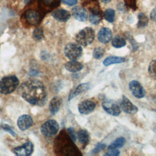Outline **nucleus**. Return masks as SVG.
<instances>
[{
	"label": "nucleus",
	"mask_w": 156,
	"mask_h": 156,
	"mask_svg": "<svg viewBox=\"0 0 156 156\" xmlns=\"http://www.w3.org/2000/svg\"><path fill=\"white\" fill-rule=\"evenodd\" d=\"M21 96L32 105L41 106L47 101V93L43 83L36 79L25 81L18 89Z\"/></svg>",
	"instance_id": "nucleus-1"
},
{
	"label": "nucleus",
	"mask_w": 156,
	"mask_h": 156,
	"mask_svg": "<svg viewBox=\"0 0 156 156\" xmlns=\"http://www.w3.org/2000/svg\"><path fill=\"white\" fill-rule=\"evenodd\" d=\"M74 141L68 133L62 131L55 138L54 141V150L56 154L64 156L80 155L79 149L74 143Z\"/></svg>",
	"instance_id": "nucleus-2"
},
{
	"label": "nucleus",
	"mask_w": 156,
	"mask_h": 156,
	"mask_svg": "<svg viewBox=\"0 0 156 156\" xmlns=\"http://www.w3.org/2000/svg\"><path fill=\"white\" fill-rule=\"evenodd\" d=\"M19 85V80L15 76L4 77L0 80V93L7 94L14 91Z\"/></svg>",
	"instance_id": "nucleus-3"
},
{
	"label": "nucleus",
	"mask_w": 156,
	"mask_h": 156,
	"mask_svg": "<svg viewBox=\"0 0 156 156\" xmlns=\"http://www.w3.org/2000/svg\"><path fill=\"white\" fill-rule=\"evenodd\" d=\"M94 31L90 27L82 29L76 36V41L81 46H87L91 44L94 39Z\"/></svg>",
	"instance_id": "nucleus-4"
},
{
	"label": "nucleus",
	"mask_w": 156,
	"mask_h": 156,
	"mask_svg": "<svg viewBox=\"0 0 156 156\" xmlns=\"http://www.w3.org/2000/svg\"><path fill=\"white\" fill-rule=\"evenodd\" d=\"M82 49L79 44L70 43L67 44L64 48L65 56L71 60H75L82 54Z\"/></svg>",
	"instance_id": "nucleus-5"
},
{
	"label": "nucleus",
	"mask_w": 156,
	"mask_h": 156,
	"mask_svg": "<svg viewBox=\"0 0 156 156\" xmlns=\"http://www.w3.org/2000/svg\"><path fill=\"white\" fill-rule=\"evenodd\" d=\"M40 130L43 135L48 137L52 136L58 131L59 124L54 119H49L43 124Z\"/></svg>",
	"instance_id": "nucleus-6"
},
{
	"label": "nucleus",
	"mask_w": 156,
	"mask_h": 156,
	"mask_svg": "<svg viewBox=\"0 0 156 156\" xmlns=\"http://www.w3.org/2000/svg\"><path fill=\"white\" fill-rule=\"evenodd\" d=\"M102 106L104 110L108 114L117 116L119 115L121 110L116 103L111 100L105 101L102 103Z\"/></svg>",
	"instance_id": "nucleus-7"
},
{
	"label": "nucleus",
	"mask_w": 156,
	"mask_h": 156,
	"mask_svg": "<svg viewBox=\"0 0 156 156\" xmlns=\"http://www.w3.org/2000/svg\"><path fill=\"white\" fill-rule=\"evenodd\" d=\"M129 89L132 94L136 98H142L145 96L143 86L136 80H132L129 83Z\"/></svg>",
	"instance_id": "nucleus-8"
},
{
	"label": "nucleus",
	"mask_w": 156,
	"mask_h": 156,
	"mask_svg": "<svg viewBox=\"0 0 156 156\" xmlns=\"http://www.w3.org/2000/svg\"><path fill=\"white\" fill-rule=\"evenodd\" d=\"M24 16L27 22L31 25L38 24L41 20V14L38 11L32 9L27 10Z\"/></svg>",
	"instance_id": "nucleus-9"
},
{
	"label": "nucleus",
	"mask_w": 156,
	"mask_h": 156,
	"mask_svg": "<svg viewBox=\"0 0 156 156\" xmlns=\"http://www.w3.org/2000/svg\"><path fill=\"white\" fill-rule=\"evenodd\" d=\"M34 149L33 144L31 142L28 141L22 146L17 147L13 149V152L19 156H27L30 155Z\"/></svg>",
	"instance_id": "nucleus-10"
},
{
	"label": "nucleus",
	"mask_w": 156,
	"mask_h": 156,
	"mask_svg": "<svg viewBox=\"0 0 156 156\" xmlns=\"http://www.w3.org/2000/svg\"><path fill=\"white\" fill-rule=\"evenodd\" d=\"M96 107V104L90 100H85L81 102L79 106V112L83 115H88L91 113Z\"/></svg>",
	"instance_id": "nucleus-11"
},
{
	"label": "nucleus",
	"mask_w": 156,
	"mask_h": 156,
	"mask_svg": "<svg viewBox=\"0 0 156 156\" xmlns=\"http://www.w3.org/2000/svg\"><path fill=\"white\" fill-rule=\"evenodd\" d=\"M122 110L127 113L135 114L138 112V108L136 106L133 105L130 100L125 96H122V99L120 104Z\"/></svg>",
	"instance_id": "nucleus-12"
},
{
	"label": "nucleus",
	"mask_w": 156,
	"mask_h": 156,
	"mask_svg": "<svg viewBox=\"0 0 156 156\" xmlns=\"http://www.w3.org/2000/svg\"><path fill=\"white\" fill-rule=\"evenodd\" d=\"M33 124L32 117L27 115H23L19 117L17 121V125L21 130H26Z\"/></svg>",
	"instance_id": "nucleus-13"
},
{
	"label": "nucleus",
	"mask_w": 156,
	"mask_h": 156,
	"mask_svg": "<svg viewBox=\"0 0 156 156\" xmlns=\"http://www.w3.org/2000/svg\"><path fill=\"white\" fill-rule=\"evenodd\" d=\"M98 39L102 43H107L112 39V32L107 27L101 28L98 33Z\"/></svg>",
	"instance_id": "nucleus-14"
},
{
	"label": "nucleus",
	"mask_w": 156,
	"mask_h": 156,
	"mask_svg": "<svg viewBox=\"0 0 156 156\" xmlns=\"http://www.w3.org/2000/svg\"><path fill=\"white\" fill-rule=\"evenodd\" d=\"M72 15L78 21H85L88 18L86 10L80 6H76L72 9Z\"/></svg>",
	"instance_id": "nucleus-15"
},
{
	"label": "nucleus",
	"mask_w": 156,
	"mask_h": 156,
	"mask_svg": "<svg viewBox=\"0 0 156 156\" xmlns=\"http://www.w3.org/2000/svg\"><path fill=\"white\" fill-rule=\"evenodd\" d=\"M52 16L57 21L60 22H65L69 20L71 15L68 11L63 9H60L54 11L52 13Z\"/></svg>",
	"instance_id": "nucleus-16"
},
{
	"label": "nucleus",
	"mask_w": 156,
	"mask_h": 156,
	"mask_svg": "<svg viewBox=\"0 0 156 156\" xmlns=\"http://www.w3.org/2000/svg\"><path fill=\"white\" fill-rule=\"evenodd\" d=\"M90 21L93 24H98L102 20V15L101 11L96 8H92L90 10Z\"/></svg>",
	"instance_id": "nucleus-17"
},
{
	"label": "nucleus",
	"mask_w": 156,
	"mask_h": 156,
	"mask_svg": "<svg viewBox=\"0 0 156 156\" xmlns=\"http://www.w3.org/2000/svg\"><path fill=\"white\" fill-rule=\"evenodd\" d=\"M65 67L66 69L69 72L76 73L80 71L83 68V65L81 63L77 62L76 60H72L65 63Z\"/></svg>",
	"instance_id": "nucleus-18"
},
{
	"label": "nucleus",
	"mask_w": 156,
	"mask_h": 156,
	"mask_svg": "<svg viewBox=\"0 0 156 156\" xmlns=\"http://www.w3.org/2000/svg\"><path fill=\"white\" fill-rule=\"evenodd\" d=\"M89 87H90V85H89V83H82V84L79 85L74 90H73L70 93V94L69 95L68 100L70 101L71 99L75 98L76 96H77L79 94H80L82 92L87 90L89 88Z\"/></svg>",
	"instance_id": "nucleus-19"
},
{
	"label": "nucleus",
	"mask_w": 156,
	"mask_h": 156,
	"mask_svg": "<svg viewBox=\"0 0 156 156\" xmlns=\"http://www.w3.org/2000/svg\"><path fill=\"white\" fill-rule=\"evenodd\" d=\"M61 104H62V101L59 97L55 96L52 98L49 105V108L51 114L55 115L57 113V112L58 111L60 107Z\"/></svg>",
	"instance_id": "nucleus-20"
},
{
	"label": "nucleus",
	"mask_w": 156,
	"mask_h": 156,
	"mask_svg": "<svg viewBox=\"0 0 156 156\" xmlns=\"http://www.w3.org/2000/svg\"><path fill=\"white\" fill-rule=\"evenodd\" d=\"M40 1L41 9L45 10H46V9L51 10L59 4V0H40Z\"/></svg>",
	"instance_id": "nucleus-21"
},
{
	"label": "nucleus",
	"mask_w": 156,
	"mask_h": 156,
	"mask_svg": "<svg viewBox=\"0 0 156 156\" xmlns=\"http://www.w3.org/2000/svg\"><path fill=\"white\" fill-rule=\"evenodd\" d=\"M126 60L124 57H117V56H111L106 58L103 64L105 66H109L112 64H116V63H120L124 62Z\"/></svg>",
	"instance_id": "nucleus-22"
},
{
	"label": "nucleus",
	"mask_w": 156,
	"mask_h": 156,
	"mask_svg": "<svg viewBox=\"0 0 156 156\" xmlns=\"http://www.w3.org/2000/svg\"><path fill=\"white\" fill-rule=\"evenodd\" d=\"M77 137L79 142L83 146H86L90 140L89 134L87 130H80L77 133Z\"/></svg>",
	"instance_id": "nucleus-23"
},
{
	"label": "nucleus",
	"mask_w": 156,
	"mask_h": 156,
	"mask_svg": "<svg viewBox=\"0 0 156 156\" xmlns=\"http://www.w3.org/2000/svg\"><path fill=\"white\" fill-rule=\"evenodd\" d=\"M126 44V40L119 36V35H116L115 36L112 41V45L116 48H120L122 47H124Z\"/></svg>",
	"instance_id": "nucleus-24"
},
{
	"label": "nucleus",
	"mask_w": 156,
	"mask_h": 156,
	"mask_svg": "<svg viewBox=\"0 0 156 156\" xmlns=\"http://www.w3.org/2000/svg\"><path fill=\"white\" fill-rule=\"evenodd\" d=\"M138 21L137 23V27L139 29H142L145 27L148 24V18L147 16L143 13H140L138 15Z\"/></svg>",
	"instance_id": "nucleus-25"
},
{
	"label": "nucleus",
	"mask_w": 156,
	"mask_h": 156,
	"mask_svg": "<svg viewBox=\"0 0 156 156\" xmlns=\"http://www.w3.org/2000/svg\"><path fill=\"white\" fill-rule=\"evenodd\" d=\"M125 143H126V139L124 137L118 138L108 146V149H113L120 148L124 145Z\"/></svg>",
	"instance_id": "nucleus-26"
},
{
	"label": "nucleus",
	"mask_w": 156,
	"mask_h": 156,
	"mask_svg": "<svg viewBox=\"0 0 156 156\" xmlns=\"http://www.w3.org/2000/svg\"><path fill=\"white\" fill-rule=\"evenodd\" d=\"M104 18L109 23H113L115 20V12L112 9H107L104 12Z\"/></svg>",
	"instance_id": "nucleus-27"
},
{
	"label": "nucleus",
	"mask_w": 156,
	"mask_h": 156,
	"mask_svg": "<svg viewBox=\"0 0 156 156\" xmlns=\"http://www.w3.org/2000/svg\"><path fill=\"white\" fill-rule=\"evenodd\" d=\"M148 73L151 77L156 78V60L150 62L148 67Z\"/></svg>",
	"instance_id": "nucleus-28"
},
{
	"label": "nucleus",
	"mask_w": 156,
	"mask_h": 156,
	"mask_svg": "<svg viewBox=\"0 0 156 156\" xmlns=\"http://www.w3.org/2000/svg\"><path fill=\"white\" fill-rule=\"evenodd\" d=\"M33 37L36 40H41L43 38V31L41 27H37L33 32Z\"/></svg>",
	"instance_id": "nucleus-29"
},
{
	"label": "nucleus",
	"mask_w": 156,
	"mask_h": 156,
	"mask_svg": "<svg viewBox=\"0 0 156 156\" xmlns=\"http://www.w3.org/2000/svg\"><path fill=\"white\" fill-rule=\"evenodd\" d=\"M104 54V49L102 48L98 47L94 49L93 52V55L96 59H100L102 58Z\"/></svg>",
	"instance_id": "nucleus-30"
},
{
	"label": "nucleus",
	"mask_w": 156,
	"mask_h": 156,
	"mask_svg": "<svg viewBox=\"0 0 156 156\" xmlns=\"http://www.w3.org/2000/svg\"><path fill=\"white\" fill-rule=\"evenodd\" d=\"M125 5L129 8L132 9L133 10H135L137 8L136 7V0H124Z\"/></svg>",
	"instance_id": "nucleus-31"
},
{
	"label": "nucleus",
	"mask_w": 156,
	"mask_h": 156,
	"mask_svg": "<svg viewBox=\"0 0 156 156\" xmlns=\"http://www.w3.org/2000/svg\"><path fill=\"white\" fill-rule=\"evenodd\" d=\"M119 151L116 149H110V151L105 154L107 156H118L119 155Z\"/></svg>",
	"instance_id": "nucleus-32"
},
{
	"label": "nucleus",
	"mask_w": 156,
	"mask_h": 156,
	"mask_svg": "<svg viewBox=\"0 0 156 156\" xmlns=\"http://www.w3.org/2000/svg\"><path fill=\"white\" fill-rule=\"evenodd\" d=\"M105 147V144H98L96 147L94 149L93 151V154H97L99 152H100L101 150L104 149Z\"/></svg>",
	"instance_id": "nucleus-33"
},
{
	"label": "nucleus",
	"mask_w": 156,
	"mask_h": 156,
	"mask_svg": "<svg viewBox=\"0 0 156 156\" xmlns=\"http://www.w3.org/2000/svg\"><path fill=\"white\" fill-rule=\"evenodd\" d=\"M68 133L69 135V136L71 138V139L75 142L76 141V136L74 130L72 127L68 129Z\"/></svg>",
	"instance_id": "nucleus-34"
},
{
	"label": "nucleus",
	"mask_w": 156,
	"mask_h": 156,
	"mask_svg": "<svg viewBox=\"0 0 156 156\" xmlns=\"http://www.w3.org/2000/svg\"><path fill=\"white\" fill-rule=\"evenodd\" d=\"M2 127L4 129V130H5V131L9 132L12 135H13L14 136L16 135V133H15V132L11 129V127L9 125H7V124H3Z\"/></svg>",
	"instance_id": "nucleus-35"
},
{
	"label": "nucleus",
	"mask_w": 156,
	"mask_h": 156,
	"mask_svg": "<svg viewBox=\"0 0 156 156\" xmlns=\"http://www.w3.org/2000/svg\"><path fill=\"white\" fill-rule=\"evenodd\" d=\"M62 1L64 4L69 6H73L74 5H76L77 2V0H62Z\"/></svg>",
	"instance_id": "nucleus-36"
},
{
	"label": "nucleus",
	"mask_w": 156,
	"mask_h": 156,
	"mask_svg": "<svg viewBox=\"0 0 156 156\" xmlns=\"http://www.w3.org/2000/svg\"><path fill=\"white\" fill-rule=\"evenodd\" d=\"M150 18L153 21L156 22V7L152 9L150 13Z\"/></svg>",
	"instance_id": "nucleus-37"
},
{
	"label": "nucleus",
	"mask_w": 156,
	"mask_h": 156,
	"mask_svg": "<svg viewBox=\"0 0 156 156\" xmlns=\"http://www.w3.org/2000/svg\"><path fill=\"white\" fill-rule=\"evenodd\" d=\"M126 7H127L125 4H124L122 2H119L118 5H117V9L121 12H124L126 11Z\"/></svg>",
	"instance_id": "nucleus-38"
},
{
	"label": "nucleus",
	"mask_w": 156,
	"mask_h": 156,
	"mask_svg": "<svg viewBox=\"0 0 156 156\" xmlns=\"http://www.w3.org/2000/svg\"><path fill=\"white\" fill-rule=\"evenodd\" d=\"M102 2H103V3H108L109 2H110L111 1V0H100Z\"/></svg>",
	"instance_id": "nucleus-39"
},
{
	"label": "nucleus",
	"mask_w": 156,
	"mask_h": 156,
	"mask_svg": "<svg viewBox=\"0 0 156 156\" xmlns=\"http://www.w3.org/2000/svg\"><path fill=\"white\" fill-rule=\"evenodd\" d=\"M30 1V0H24V2H25V4H27V3H29Z\"/></svg>",
	"instance_id": "nucleus-40"
}]
</instances>
